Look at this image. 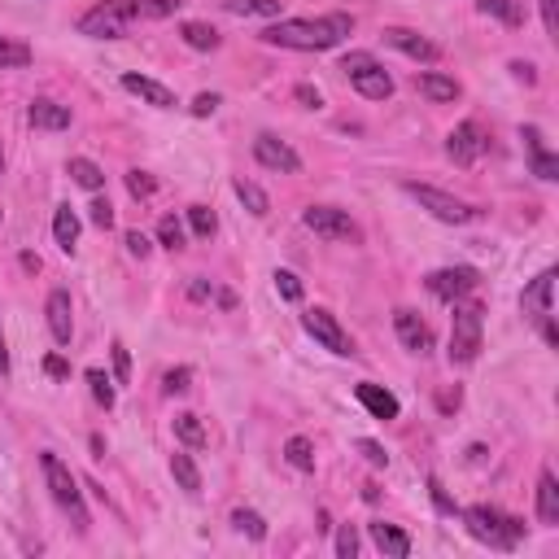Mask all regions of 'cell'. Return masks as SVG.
Returning <instances> with one entry per match:
<instances>
[{"instance_id": "obj_31", "label": "cell", "mask_w": 559, "mask_h": 559, "mask_svg": "<svg viewBox=\"0 0 559 559\" xmlns=\"http://www.w3.org/2000/svg\"><path fill=\"white\" fill-rule=\"evenodd\" d=\"M284 459H289L297 472H315V446L306 442V437H289V442H284Z\"/></svg>"}, {"instance_id": "obj_23", "label": "cell", "mask_w": 559, "mask_h": 559, "mask_svg": "<svg viewBox=\"0 0 559 559\" xmlns=\"http://www.w3.org/2000/svg\"><path fill=\"white\" fill-rule=\"evenodd\" d=\"M538 520L542 525H559V481H555V472H542L538 477Z\"/></svg>"}, {"instance_id": "obj_33", "label": "cell", "mask_w": 559, "mask_h": 559, "mask_svg": "<svg viewBox=\"0 0 559 559\" xmlns=\"http://www.w3.org/2000/svg\"><path fill=\"white\" fill-rule=\"evenodd\" d=\"M481 14L503 18L507 27H520V22H525V9H520V0H481Z\"/></svg>"}, {"instance_id": "obj_27", "label": "cell", "mask_w": 559, "mask_h": 559, "mask_svg": "<svg viewBox=\"0 0 559 559\" xmlns=\"http://www.w3.org/2000/svg\"><path fill=\"white\" fill-rule=\"evenodd\" d=\"M66 171H70V180H75L79 188H88V193H101L105 188V171L92 158H70Z\"/></svg>"}, {"instance_id": "obj_19", "label": "cell", "mask_w": 559, "mask_h": 559, "mask_svg": "<svg viewBox=\"0 0 559 559\" xmlns=\"http://www.w3.org/2000/svg\"><path fill=\"white\" fill-rule=\"evenodd\" d=\"M123 88L132 92V97H140V101L158 105V110H175V92H171V88H162L158 79H145V75H123Z\"/></svg>"}, {"instance_id": "obj_6", "label": "cell", "mask_w": 559, "mask_h": 559, "mask_svg": "<svg viewBox=\"0 0 559 559\" xmlns=\"http://www.w3.org/2000/svg\"><path fill=\"white\" fill-rule=\"evenodd\" d=\"M402 193L415 197L428 214H433V219H442V223H472L477 219V210H472L468 201L450 197V193H442V188H433V184H402Z\"/></svg>"}, {"instance_id": "obj_21", "label": "cell", "mask_w": 559, "mask_h": 559, "mask_svg": "<svg viewBox=\"0 0 559 559\" xmlns=\"http://www.w3.org/2000/svg\"><path fill=\"white\" fill-rule=\"evenodd\" d=\"M31 127H40V132H66L70 110L57 101H31Z\"/></svg>"}, {"instance_id": "obj_25", "label": "cell", "mask_w": 559, "mask_h": 559, "mask_svg": "<svg viewBox=\"0 0 559 559\" xmlns=\"http://www.w3.org/2000/svg\"><path fill=\"white\" fill-rule=\"evenodd\" d=\"M171 428H175V437H180L188 450H201V446L210 442V437H206V424H201L193 411H180V415L171 420Z\"/></svg>"}, {"instance_id": "obj_38", "label": "cell", "mask_w": 559, "mask_h": 559, "mask_svg": "<svg viewBox=\"0 0 559 559\" xmlns=\"http://www.w3.org/2000/svg\"><path fill=\"white\" fill-rule=\"evenodd\" d=\"M276 293L284 302H302V280H297L293 271H276Z\"/></svg>"}, {"instance_id": "obj_2", "label": "cell", "mask_w": 559, "mask_h": 559, "mask_svg": "<svg viewBox=\"0 0 559 559\" xmlns=\"http://www.w3.org/2000/svg\"><path fill=\"white\" fill-rule=\"evenodd\" d=\"M463 525H468V533L485 546H494V551H516L520 538H525V525H520L516 516H503L498 507H468L463 511Z\"/></svg>"}, {"instance_id": "obj_47", "label": "cell", "mask_w": 559, "mask_h": 559, "mask_svg": "<svg viewBox=\"0 0 559 559\" xmlns=\"http://www.w3.org/2000/svg\"><path fill=\"white\" fill-rule=\"evenodd\" d=\"M127 249H132L136 258H149V249H153V241L145 232H127Z\"/></svg>"}, {"instance_id": "obj_8", "label": "cell", "mask_w": 559, "mask_h": 559, "mask_svg": "<svg viewBox=\"0 0 559 559\" xmlns=\"http://www.w3.org/2000/svg\"><path fill=\"white\" fill-rule=\"evenodd\" d=\"M302 223L315 236H324V241H359V223H354L346 210H337V206H306Z\"/></svg>"}, {"instance_id": "obj_36", "label": "cell", "mask_w": 559, "mask_h": 559, "mask_svg": "<svg viewBox=\"0 0 559 559\" xmlns=\"http://www.w3.org/2000/svg\"><path fill=\"white\" fill-rule=\"evenodd\" d=\"M188 228H193V236H214V228H219V219H214V210H206V206H188Z\"/></svg>"}, {"instance_id": "obj_12", "label": "cell", "mask_w": 559, "mask_h": 559, "mask_svg": "<svg viewBox=\"0 0 559 559\" xmlns=\"http://www.w3.org/2000/svg\"><path fill=\"white\" fill-rule=\"evenodd\" d=\"M551 289H555V271H542V276L533 280L525 293H520V311H525L538 328L551 319Z\"/></svg>"}, {"instance_id": "obj_10", "label": "cell", "mask_w": 559, "mask_h": 559, "mask_svg": "<svg viewBox=\"0 0 559 559\" xmlns=\"http://www.w3.org/2000/svg\"><path fill=\"white\" fill-rule=\"evenodd\" d=\"M446 153H450V162H459V166H472L485 153V132L477 123H459L455 132L446 136Z\"/></svg>"}, {"instance_id": "obj_43", "label": "cell", "mask_w": 559, "mask_h": 559, "mask_svg": "<svg viewBox=\"0 0 559 559\" xmlns=\"http://www.w3.org/2000/svg\"><path fill=\"white\" fill-rule=\"evenodd\" d=\"M538 9H542L546 35H559V0H538Z\"/></svg>"}, {"instance_id": "obj_18", "label": "cell", "mask_w": 559, "mask_h": 559, "mask_svg": "<svg viewBox=\"0 0 559 559\" xmlns=\"http://www.w3.org/2000/svg\"><path fill=\"white\" fill-rule=\"evenodd\" d=\"M525 145H529V162H533V175H538V180H559V158L551 149L542 145V132L538 127H525Z\"/></svg>"}, {"instance_id": "obj_32", "label": "cell", "mask_w": 559, "mask_h": 559, "mask_svg": "<svg viewBox=\"0 0 559 559\" xmlns=\"http://www.w3.org/2000/svg\"><path fill=\"white\" fill-rule=\"evenodd\" d=\"M232 188H236V197L245 201V210H249V214H258V219H263V214L271 210V201H267V193H263V188H258L254 180H236Z\"/></svg>"}, {"instance_id": "obj_53", "label": "cell", "mask_w": 559, "mask_h": 559, "mask_svg": "<svg viewBox=\"0 0 559 559\" xmlns=\"http://www.w3.org/2000/svg\"><path fill=\"white\" fill-rule=\"evenodd\" d=\"M0 162H5V149H0Z\"/></svg>"}, {"instance_id": "obj_17", "label": "cell", "mask_w": 559, "mask_h": 559, "mask_svg": "<svg viewBox=\"0 0 559 559\" xmlns=\"http://www.w3.org/2000/svg\"><path fill=\"white\" fill-rule=\"evenodd\" d=\"M354 398L363 402L367 411L376 415V420H398V398L389 394V389H380V385H372V380H363V385H354Z\"/></svg>"}, {"instance_id": "obj_45", "label": "cell", "mask_w": 559, "mask_h": 559, "mask_svg": "<svg viewBox=\"0 0 559 559\" xmlns=\"http://www.w3.org/2000/svg\"><path fill=\"white\" fill-rule=\"evenodd\" d=\"M293 97L302 101L306 110H319V105H324V97H319V92L311 88V83H297V88H293Z\"/></svg>"}, {"instance_id": "obj_30", "label": "cell", "mask_w": 559, "mask_h": 559, "mask_svg": "<svg viewBox=\"0 0 559 559\" xmlns=\"http://www.w3.org/2000/svg\"><path fill=\"white\" fill-rule=\"evenodd\" d=\"M171 477L180 481V490H188V494L201 490V472H197L193 455H180V450H175V455H171Z\"/></svg>"}, {"instance_id": "obj_16", "label": "cell", "mask_w": 559, "mask_h": 559, "mask_svg": "<svg viewBox=\"0 0 559 559\" xmlns=\"http://www.w3.org/2000/svg\"><path fill=\"white\" fill-rule=\"evenodd\" d=\"M79 31L92 35V40H123V35H127V22H118L110 9L97 5V9H88V14L79 18Z\"/></svg>"}, {"instance_id": "obj_29", "label": "cell", "mask_w": 559, "mask_h": 559, "mask_svg": "<svg viewBox=\"0 0 559 559\" xmlns=\"http://www.w3.org/2000/svg\"><path fill=\"white\" fill-rule=\"evenodd\" d=\"M31 66V44L14 40V35H0V70H22Z\"/></svg>"}, {"instance_id": "obj_7", "label": "cell", "mask_w": 559, "mask_h": 559, "mask_svg": "<svg viewBox=\"0 0 559 559\" xmlns=\"http://www.w3.org/2000/svg\"><path fill=\"white\" fill-rule=\"evenodd\" d=\"M302 328L311 332V337H315L324 350L341 354V359H350V354H354V341H350V332L341 328V324H337V315H332V311H324V306H311V311L302 315Z\"/></svg>"}, {"instance_id": "obj_41", "label": "cell", "mask_w": 559, "mask_h": 559, "mask_svg": "<svg viewBox=\"0 0 559 559\" xmlns=\"http://www.w3.org/2000/svg\"><path fill=\"white\" fill-rule=\"evenodd\" d=\"M88 210H92L88 219L97 223V228H114V206H110V201H105V197H97V201H92Z\"/></svg>"}, {"instance_id": "obj_5", "label": "cell", "mask_w": 559, "mask_h": 559, "mask_svg": "<svg viewBox=\"0 0 559 559\" xmlns=\"http://www.w3.org/2000/svg\"><path fill=\"white\" fill-rule=\"evenodd\" d=\"M341 70H346L350 83L359 88V97H367V101H389L394 97V79H389V70L380 66L372 53H346L341 57Z\"/></svg>"}, {"instance_id": "obj_14", "label": "cell", "mask_w": 559, "mask_h": 559, "mask_svg": "<svg viewBox=\"0 0 559 559\" xmlns=\"http://www.w3.org/2000/svg\"><path fill=\"white\" fill-rule=\"evenodd\" d=\"M394 332H398V341L411 354H428V350H433V332H428V324L415 311H394Z\"/></svg>"}, {"instance_id": "obj_40", "label": "cell", "mask_w": 559, "mask_h": 559, "mask_svg": "<svg viewBox=\"0 0 559 559\" xmlns=\"http://www.w3.org/2000/svg\"><path fill=\"white\" fill-rule=\"evenodd\" d=\"M188 380H193V372H188V367H171L162 385H166V394H188V389H193Z\"/></svg>"}, {"instance_id": "obj_51", "label": "cell", "mask_w": 559, "mask_h": 559, "mask_svg": "<svg viewBox=\"0 0 559 559\" xmlns=\"http://www.w3.org/2000/svg\"><path fill=\"white\" fill-rule=\"evenodd\" d=\"M437 402H442V411H455V407H459V389H446V394L437 398Z\"/></svg>"}, {"instance_id": "obj_46", "label": "cell", "mask_w": 559, "mask_h": 559, "mask_svg": "<svg viewBox=\"0 0 559 559\" xmlns=\"http://www.w3.org/2000/svg\"><path fill=\"white\" fill-rule=\"evenodd\" d=\"M114 372H118V380L132 376V359H127V346H123V341H114Z\"/></svg>"}, {"instance_id": "obj_48", "label": "cell", "mask_w": 559, "mask_h": 559, "mask_svg": "<svg viewBox=\"0 0 559 559\" xmlns=\"http://www.w3.org/2000/svg\"><path fill=\"white\" fill-rule=\"evenodd\" d=\"M214 110H219V97H214V92H201V97L193 101V114L197 118H210Z\"/></svg>"}, {"instance_id": "obj_15", "label": "cell", "mask_w": 559, "mask_h": 559, "mask_svg": "<svg viewBox=\"0 0 559 559\" xmlns=\"http://www.w3.org/2000/svg\"><path fill=\"white\" fill-rule=\"evenodd\" d=\"M44 315H49V332L57 346H70V337H75V319H70V293L66 289H53L49 293V306H44Z\"/></svg>"}, {"instance_id": "obj_42", "label": "cell", "mask_w": 559, "mask_h": 559, "mask_svg": "<svg viewBox=\"0 0 559 559\" xmlns=\"http://www.w3.org/2000/svg\"><path fill=\"white\" fill-rule=\"evenodd\" d=\"M337 555H341V559H354V555H359V533H354L350 525L337 533Z\"/></svg>"}, {"instance_id": "obj_24", "label": "cell", "mask_w": 559, "mask_h": 559, "mask_svg": "<svg viewBox=\"0 0 559 559\" xmlns=\"http://www.w3.org/2000/svg\"><path fill=\"white\" fill-rule=\"evenodd\" d=\"M53 236H57V245H62V254H75V245H79V214L62 206L53 214Z\"/></svg>"}, {"instance_id": "obj_50", "label": "cell", "mask_w": 559, "mask_h": 559, "mask_svg": "<svg viewBox=\"0 0 559 559\" xmlns=\"http://www.w3.org/2000/svg\"><path fill=\"white\" fill-rule=\"evenodd\" d=\"M511 70H516V79H525V83L538 79V75H533V66H529V62H511Z\"/></svg>"}, {"instance_id": "obj_13", "label": "cell", "mask_w": 559, "mask_h": 559, "mask_svg": "<svg viewBox=\"0 0 559 559\" xmlns=\"http://www.w3.org/2000/svg\"><path fill=\"white\" fill-rule=\"evenodd\" d=\"M385 44H394L398 53L415 57V62H437V57H442V49H437L433 40H424V35L411 27H385Z\"/></svg>"}, {"instance_id": "obj_1", "label": "cell", "mask_w": 559, "mask_h": 559, "mask_svg": "<svg viewBox=\"0 0 559 559\" xmlns=\"http://www.w3.org/2000/svg\"><path fill=\"white\" fill-rule=\"evenodd\" d=\"M354 31L350 14H328V18H280L263 31V44L271 49H293V53H324L337 49Z\"/></svg>"}, {"instance_id": "obj_28", "label": "cell", "mask_w": 559, "mask_h": 559, "mask_svg": "<svg viewBox=\"0 0 559 559\" xmlns=\"http://www.w3.org/2000/svg\"><path fill=\"white\" fill-rule=\"evenodd\" d=\"M284 0H223L228 14H245V18H280Z\"/></svg>"}, {"instance_id": "obj_3", "label": "cell", "mask_w": 559, "mask_h": 559, "mask_svg": "<svg viewBox=\"0 0 559 559\" xmlns=\"http://www.w3.org/2000/svg\"><path fill=\"white\" fill-rule=\"evenodd\" d=\"M450 363L468 367L481 354V328H485V306L481 302H450Z\"/></svg>"}, {"instance_id": "obj_44", "label": "cell", "mask_w": 559, "mask_h": 559, "mask_svg": "<svg viewBox=\"0 0 559 559\" xmlns=\"http://www.w3.org/2000/svg\"><path fill=\"white\" fill-rule=\"evenodd\" d=\"M359 450L367 455V463H372V468H385V463H389V455H385V446H380V442H367V437H363Z\"/></svg>"}, {"instance_id": "obj_20", "label": "cell", "mask_w": 559, "mask_h": 559, "mask_svg": "<svg viewBox=\"0 0 559 559\" xmlns=\"http://www.w3.org/2000/svg\"><path fill=\"white\" fill-rule=\"evenodd\" d=\"M372 542H376V551L389 555V559H407L411 555V538L398 525H385V520H376L372 525Z\"/></svg>"}, {"instance_id": "obj_34", "label": "cell", "mask_w": 559, "mask_h": 559, "mask_svg": "<svg viewBox=\"0 0 559 559\" xmlns=\"http://www.w3.org/2000/svg\"><path fill=\"white\" fill-rule=\"evenodd\" d=\"M232 525L241 529V533H249L254 542H263V538H267V520L258 516V511H249V507H236V511H232Z\"/></svg>"}, {"instance_id": "obj_52", "label": "cell", "mask_w": 559, "mask_h": 559, "mask_svg": "<svg viewBox=\"0 0 559 559\" xmlns=\"http://www.w3.org/2000/svg\"><path fill=\"white\" fill-rule=\"evenodd\" d=\"M0 372H9V350H5V337H0Z\"/></svg>"}, {"instance_id": "obj_26", "label": "cell", "mask_w": 559, "mask_h": 559, "mask_svg": "<svg viewBox=\"0 0 559 559\" xmlns=\"http://www.w3.org/2000/svg\"><path fill=\"white\" fill-rule=\"evenodd\" d=\"M180 40L188 44V49L210 53V49H219V44H223V35L214 31L210 22H184V27H180Z\"/></svg>"}, {"instance_id": "obj_49", "label": "cell", "mask_w": 559, "mask_h": 559, "mask_svg": "<svg viewBox=\"0 0 559 559\" xmlns=\"http://www.w3.org/2000/svg\"><path fill=\"white\" fill-rule=\"evenodd\" d=\"M44 372H49V376H57V380H62V376L70 372V367H66V359H57V354H49V359H44Z\"/></svg>"}, {"instance_id": "obj_37", "label": "cell", "mask_w": 559, "mask_h": 559, "mask_svg": "<svg viewBox=\"0 0 559 559\" xmlns=\"http://www.w3.org/2000/svg\"><path fill=\"white\" fill-rule=\"evenodd\" d=\"M158 241L166 249H184V223L175 219V214H166V219L158 223Z\"/></svg>"}, {"instance_id": "obj_39", "label": "cell", "mask_w": 559, "mask_h": 559, "mask_svg": "<svg viewBox=\"0 0 559 559\" xmlns=\"http://www.w3.org/2000/svg\"><path fill=\"white\" fill-rule=\"evenodd\" d=\"M153 188H158V184H153L149 171H127V193H132L136 201L140 197H153Z\"/></svg>"}, {"instance_id": "obj_11", "label": "cell", "mask_w": 559, "mask_h": 559, "mask_svg": "<svg viewBox=\"0 0 559 559\" xmlns=\"http://www.w3.org/2000/svg\"><path fill=\"white\" fill-rule=\"evenodd\" d=\"M254 158L267 166V171H280V175H297L302 171V158L284 145V140H276V136H258L254 140Z\"/></svg>"}, {"instance_id": "obj_22", "label": "cell", "mask_w": 559, "mask_h": 559, "mask_svg": "<svg viewBox=\"0 0 559 559\" xmlns=\"http://www.w3.org/2000/svg\"><path fill=\"white\" fill-rule=\"evenodd\" d=\"M415 88H420V97H428L433 105H446V101L459 97V83L446 79V75H437V70H428V75H415Z\"/></svg>"}, {"instance_id": "obj_4", "label": "cell", "mask_w": 559, "mask_h": 559, "mask_svg": "<svg viewBox=\"0 0 559 559\" xmlns=\"http://www.w3.org/2000/svg\"><path fill=\"white\" fill-rule=\"evenodd\" d=\"M40 468H44V481H49L53 503L62 507L70 520H75V533H88V507H83V490H79L75 472H70L66 463L53 455V450H44V455H40Z\"/></svg>"}, {"instance_id": "obj_35", "label": "cell", "mask_w": 559, "mask_h": 559, "mask_svg": "<svg viewBox=\"0 0 559 559\" xmlns=\"http://www.w3.org/2000/svg\"><path fill=\"white\" fill-rule=\"evenodd\" d=\"M83 376H88V385H92V398H97L101 407L110 411V407H114V380L105 376L101 367H88V372H83Z\"/></svg>"}, {"instance_id": "obj_9", "label": "cell", "mask_w": 559, "mask_h": 559, "mask_svg": "<svg viewBox=\"0 0 559 559\" xmlns=\"http://www.w3.org/2000/svg\"><path fill=\"white\" fill-rule=\"evenodd\" d=\"M424 284H428V293H433L437 302H459V297H468L481 280H477V271L472 267H442V271H433Z\"/></svg>"}]
</instances>
